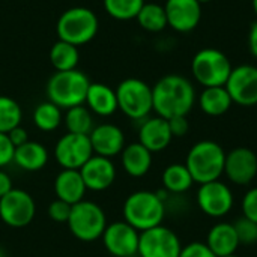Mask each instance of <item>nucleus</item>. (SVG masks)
Returning a JSON list of instances; mask_svg holds the SVG:
<instances>
[{"instance_id": "nucleus-16", "label": "nucleus", "mask_w": 257, "mask_h": 257, "mask_svg": "<svg viewBox=\"0 0 257 257\" xmlns=\"http://www.w3.org/2000/svg\"><path fill=\"white\" fill-rule=\"evenodd\" d=\"M164 11L167 26L179 33L194 30L202 20V5L197 0H167Z\"/></svg>"}, {"instance_id": "nucleus-8", "label": "nucleus", "mask_w": 257, "mask_h": 257, "mask_svg": "<svg viewBox=\"0 0 257 257\" xmlns=\"http://www.w3.org/2000/svg\"><path fill=\"white\" fill-rule=\"evenodd\" d=\"M229 57L217 48L199 50L191 62V72L203 87L224 86L232 72Z\"/></svg>"}, {"instance_id": "nucleus-39", "label": "nucleus", "mask_w": 257, "mask_h": 257, "mask_svg": "<svg viewBox=\"0 0 257 257\" xmlns=\"http://www.w3.org/2000/svg\"><path fill=\"white\" fill-rule=\"evenodd\" d=\"M8 137H9V140L12 142V145L15 148H18V146H21V145H24V143L29 142V134H27V131L21 125L17 126V128H14L12 131H9L8 133Z\"/></svg>"}, {"instance_id": "nucleus-24", "label": "nucleus", "mask_w": 257, "mask_h": 257, "mask_svg": "<svg viewBox=\"0 0 257 257\" xmlns=\"http://www.w3.org/2000/svg\"><path fill=\"white\" fill-rule=\"evenodd\" d=\"M14 163L26 172H38L48 163V151L38 142H27L14 152Z\"/></svg>"}, {"instance_id": "nucleus-30", "label": "nucleus", "mask_w": 257, "mask_h": 257, "mask_svg": "<svg viewBox=\"0 0 257 257\" xmlns=\"http://www.w3.org/2000/svg\"><path fill=\"white\" fill-rule=\"evenodd\" d=\"M139 26L151 33H158L167 27V17L164 6L158 3H145L136 17Z\"/></svg>"}, {"instance_id": "nucleus-40", "label": "nucleus", "mask_w": 257, "mask_h": 257, "mask_svg": "<svg viewBox=\"0 0 257 257\" xmlns=\"http://www.w3.org/2000/svg\"><path fill=\"white\" fill-rule=\"evenodd\" d=\"M12 188H14V185H12V178H11L6 172H3V170L0 169V197H3L5 194H8Z\"/></svg>"}, {"instance_id": "nucleus-44", "label": "nucleus", "mask_w": 257, "mask_h": 257, "mask_svg": "<svg viewBox=\"0 0 257 257\" xmlns=\"http://www.w3.org/2000/svg\"><path fill=\"white\" fill-rule=\"evenodd\" d=\"M0 257H6V254H5V251H3L2 247H0Z\"/></svg>"}, {"instance_id": "nucleus-15", "label": "nucleus", "mask_w": 257, "mask_h": 257, "mask_svg": "<svg viewBox=\"0 0 257 257\" xmlns=\"http://www.w3.org/2000/svg\"><path fill=\"white\" fill-rule=\"evenodd\" d=\"M224 175L235 185H248L257 175V155L248 148H235L226 154Z\"/></svg>"}, {"instance_id": "nucleus-45", "label": "nucleus", "mask_w": 257, "mask_h": 257, "mask_svg": "<svg viewBox=\"0 0 257 257\" xmlns=\"http://www.w3.org/2000/svg\"><path fill=\"white\" fill-rule=\"evenodd\" d=\"M223 257H239V256H236V253H235V254H229V256H223Z\"/></svg>"}, {"instance_id": "nucleus-13", "label": "nucleus", "mask_w": 257, "mask_h": 257, "mask_svg": "<svg viewBox=\"0 0 257 257\" xmlns=\"http://www.w3.org/2000/svg\"><path fill=\"white\" fill-rule=\"evenodd\" d=\"M101 239L113 257H133L139 250L140 232L126 221H114L107 224Z\"/></svg>"}, {"instance_id": "nucleus-28", "label": "nucleus", "mask_w": 257, "mask_h": 257, "mask_svg": "<svg viewBox=\"0 0 257 257\" xmlns=\"http://www.w3.org/2000/svg\"><path fill=\"white\" fill-rule=\"evenodd\" d=\"M63 122L62 108L51 101H44L38 104L33 110V123L44 133L56 131Z\"/></svg>"}, {"instance_id": "nucleus-18", "label": "nucleus", "mask_w": 257, "mask_h": 257, "mask_svg": "<svg viewBox=\"0 0 257 257\" xmlns=\"http://www.w3.org/2000/svg\"><path fill=\"white\" fill-rule=\"evenodd\" d=\"M92 149L95 155L111 158L120 155L125 148V134L114 123H101L96 125L89 134Z\"/></svg>"}, {"instance_id": "nucleus-9", "label": "nucleus", "mask_w": 257, "mask_h": 257, "mask_svg": "<svg viewBox=\"0 0 257 257\" xmlns=\"http://www.w3.org/2000/svg\"><path fill=\"white\" fill-rule=\"evenodd\" d=\"M36 214V203L33 197L20 188H12L8 194L0 197V220L14 229L29 226Z\"/></svg>"}, {"instance_id": "nucleus-42", "label": "nucleus", "mask_w": 257, "mask_h": 257, "mask_svg": "<svg viewBox=\"0 0 257 257\" xmlns=\"http://www.w3.org/2000/svg\"><path fill=\"white\" fill-rule=\"evenodd\" d=\"M251 5H253V11H254V14L257 15V0H251Z\"/></svg>"}, {"instance_id": "nucleus-33", "label": "nucleus", "mask_w": 257, "mask_h": 257, "mask_svg": "<svg viewBox=\"0 0 257 257\" xmlns=\"http://www.w3.org/2000/svg\"><path fill=\"white\" fill-rule=\"evenodd\" d=\"M239 245H254L257 244V223L245 218L244 215L239 217L233 223Z\"/></svg>"}, {"instance_id": "nucleus-19", "label": "nucleus", "mask_w": 257, "mask_h": 257, "mask_svg": "<svg viewBox=\"0 0 257 257\" xmlns=\"http://www.w3.org/2000/svg\"><path fill=\"white\" fill-rule=\"evenodd\" d=\"M172 131L169 120L160 116L146 117L139 130V143H142L152 154L164 151L172 143Z\"/></svg>"}, {"instance_id": "nucleus-12", "label": "nucleus", "mask_w": 257, "mask_h": 257, "mask_svg": "<svg viewBox=\"0 0 257 257\" xmlns=\"http://www.w3.org/2000/svg\"><path fill=\"white\" fill-rule=\"evenodd\" d=\"M197 205L208 217L221 218L233 208L232 190L220 179L202 184L197 191Z\"/></svg>"}, {"instance_id": "nucleus-23", "label": "nucleus", "mask_w": 257, "mask_h": 257, "mask_svg": "<svg viewBox=\"0 0 257 257\" xmlns=\"http://www.w3.org/2000/svg\"><path fill=\"white\" fill-rule=\"evenodd\" d=\"M122 167L126 175L133 178H143L152 166V152L148 151L142 143L136 142L126 145L120 152Z\"/></svg>"}, {"instance_id": "nucleus-32", "label": "nucleus", "mask_w": 257, "mask_h": 257, "mask_svg": "<svg viewBox=\"0 0 257 257\" xmlns=\"http://www.w3.org/2000/svg\"><path fill=\"white\" fill-rule=\"evenodd\" d=\"M23 110L20 104L11 96L0 95V133L8 134L21 125Z\"/></svg>"}, {"instance_id": "nucleus-29", "label": "nucleus", "mask_w": 257, "mask_h": 257, "mask_svg": "<svg viewBox=\"0 0 257 257\" xmlns=\"http://www.w3.org/2000/svg\"><path fill=\"white\" fill-rule=\"evenodd\" d=\"M92 114L93 113L84 104L68 108L63 116V122H65L68 133L89 136L92 133V130L95 128Z\"/></svg>"}, {"instance_id": "nucleus-43", "label": "nucleus", "mask_w": 257, "mask_h": 257, "mask_svg": "<svg viewBox=\"0 0 257 257\" xmlns=\"http://www.w3.org/2000/svg\"><path fill=\"white\" fill-rule=\"evenodd\" d=\"M197 2L202 5V3H209V2H212V0H197Z\"/></svg>"}, {"instance_id": "nucleus-1", "label": "nucleus", "mask_w": 257, "mask_h": 257, "mask_svg": "<svg viewBox=\"0 0 257 257\" xmlns=\"http://www.w3.org/2000/svg\"><path fill=\"white\" fill-rule=\"evenodd\" d=\"M154 111L157 116L172 119L175 116H187L196 102V90L193 83L178 74H169L160 78L152 87Z\"/></svg>"}, {"instance_id": "nucleus-31", "label": "nucleus", "mask_w": 257, "mask_h": 257, "mask_svg": "<svg viewBox=\"0 0 257 257\" xmlns=\"http://www.w3.org/2000/svg\"><path fill=\"white\" fill-rule=\"evenodd\" d=\"M143 5L145 0H102L104 11L119 21H130L136 18Z\"/></svg>"}, {"instance_id": "nucleus-36", "label": "nucleus", "mask_w": 257, "mask_h": 257, "mask_svg": "<svg viewBox=\"0 0 257 257\" xmlns=\"http://www.w3.org/2000/svg\"><path fill=\"white\" fill-rule=\"evenodd\" d=\"M179 257H217L205 242H191L182 247Z\"/></svg>"}, {"instance_id": "nucleus-17", "label": "nucleus", "mask_w": 257, "mask_h": 257, "mask_svg": "<svg viewBox=\"0 0 257 257\" xmlns=\"http://www.w3.org/2000/svg\"><path fill=\"white\" fill-rule=\"evenodd\" d=\"M80 173L86 188L96 193L108 190L116 179V167L113 161L101 155H93L80 169Z\"/></svg>"}, {"instance_id": "nucleus-25", "label": "nucleus", "mask_w": 257, "mask_h": 257, "mask_svg": "<svg viewBox=\"0 0 257 257\" xmlns=\"http://www.w3.org/2000/svg\"><path fill=\"white\" fill-rule=\"evenodd\" d=\"M233 101L224 86L205 87L199 96V105L202 111L208 116L217 117L229 111Z\"/></svg>"}, {"instance_id": "nucleus-20", "label": "nucleus", "mask_w": 257, "mask_h": 257, "mask_svg": "<svg viewBox=\"0 0 257 257\" xmlns=\"http://www.w3.org/2000/svg\"><path fill=\"white\" fill-rule=\"evenodd\" d=\"M87 188L81 178L80 170L62 169V172L54 179V194L56 199H60L69 205H75L84 200Z\"/></svg>"}, {"instance_id": "nucleus-2", "label": "nucleus", "mask_w": 257, "mask_h": 257, "mask_svg": "<svg viewBox=\"0 0 257 257\" xmlns=\"http://www.w3.org/2000/svg\"><path fill=\"white\" fill-rule=\"evenodd\" d=\"M89 86V77L80 69L56 71L48 78L45 92L48 101L62 110H68L84 104Z\"/></svg>"}, {"instance_id": "nucleus-21", "label": "nucleus", "mask_w": 257, "mask_h": 257, "mask_svg": "<svg viewBox=\"0 0 257 257\" xmlns=\"http://www.w3.org/2000/svg\"><path fill=\"white\" fill-rule=\"evenodd\" d=\"M86 107L96 116H111L117 108L116 90L104 83H90L84 101Z\"/></svg>"}, {"instance_id": "nucleus-38", "label": "nucleus", "mask_w": 257, "mask_h": 257, "mask_svg": "<svg viewBox=\"0 0 257 257\" xmlns=\"http://www.w3.org/2000/svg\"><path fill=\"white\" fill-rule=\"evenodd\" d=\"M167 120H169V126H170L173 137H184L190 130V123H188L187 116H175V117L167 119Z\"/></svg>"}, {"instance_id": "nucleus-11", "label": "nucleus", "mask_w": 257, "mask_h": 257, "mask_svg": "<svg viewBox=\"0 0 257 257\" xmlns=\"http://www.w3.org/2000/svg\"><path fill=\"white\" fill-rule=\"evenodd\" d=\"M181 250L182 244L178 235L163 224L140 232L137 250L140 257H179Z\"/></svg>"}, {"instance_id": "nucleus-10", "label": "nucleus", "mask_w": 257, "mask_h": 257, "mask_svg": "<svg viewBox=\"0 0 257 257\" xmlns=\"http://www.w3.org/2000/svg\"><path fill=\"white\" fill-rule=\"evenodd\" d=\"M93 155L90 139L83 134L66 133L54 146L56 163L68 170H80Z\"/></svg>"}, {"instance_id": "nucleus-41", "label": "nucleus", "mask_w": 257, "mask_h": 257, "mask_svg": "<svg viewBox=\"0 0 257 257\" xmlns=\"http://www.w3.org/2000/svg\"><path fill=\"white\" fill-rule=\"evenodd\" d=\"M248 48L250 53L257 59V20L251 24L248 32Z\"/></svg>"}, {"instance_id": "nucleus-3", "label": "nucleus", "mask_w": 257, "mask_h": 257, "mask_svg": "<svg viewBox=\"0 0 257 257\" xmlns=\"http://www.w3.org/2000/svg\"><path fill=\"white\" fill-rule=\"evenodd\" d=\"M164 217L166 206L158 193L145 190L136 191L123 202V221L131 224L139 232L161 226Z\"/></svg>"}, {"instance_id": "nucleus-27", "label": "nucleus", "mask_w": 257, "mask_h": 257, "mask_svg": "<svg viewBox=\"0 0 257 257\" xmlns=\"http://www.w3.org/2000/svg\"><path fill=\"white\" fill-rule=\"evenodd\" d=\"M193 184L194 179L185 164H170L163 172V185L169 193L182 194L188 191Z\"/></svg>"}, {"instance_id": "nucleus-5", "label": "nucleus", "mask_w": 257, "mask_h": 257, "mask_svg": "<svg viewBox=\"0 0 257 257\" xmlns=\"http://www.w3.org/2000/svg\"><path fill=\"white\" fill-rule=\"evenodd\" d=\"M99 30L96 14L84 6H74L63 11L56 23V33L60 41L75 47L89 44Z\"/></svg>"}, {"instance_id": "nucleus-26", "label": "nucleus", "mask_w": 257, "mask_h": 257, "mask_svg": "<svg viewBox=\"0 0 257 257\" xmlns=\"http://www.w3.org/2000/svg\"><path fill=\"white\" fill-rule=\"evenodd\" d=\"M48 57L56 71H71V69H77L80 60V51L78 47L59 39L50 48Z\"/></svg>"}, {"instance_id": "nucleus-7", "label": "nucleus", "mask_w": 257, "mask_h": 257, "mask_svg": "<svg viewBox=\"0 0 257 257\" xmlns=\"http://www.w3.org/2000/svg\"><path fill=\"white\" fill-rule=\"evenodd\" d=\"M66 224L72 236H75L78 241L93 242L101 239L108 223L105 212L99 205L90 200H81L72 205V211Z\"/></svg>"}, {"instance_id": "nucleus-22", "label": "nucleus", "mask_w": 257, "mask_h": 257, "mask_svg": "<svg viewBox=\"0 0 257 257\" xmlns=\"http://www.w3.org/2000/svg\"><path fill=\"white\" fill-rule=\"evenodd\" d=\"M205 244L217 257L235 254L239 247V241L232 223L214 224L208 232Z\"/></svg>"}, {"instance_id": "nucleus-6", "label": "nucleus", "mask_w": 257, "mask_h": 257, "mask_svg": "<svg viewBox=\"0 0 257 257\" xmlns=\"http://www.w3.org/2000/svg\"><path fill=\"white\" fill-rule=\"evenodd\" d=\"M116 90L117 108L133 120H145L154 110L152 87L140 78L122 80Z\"/></svg>"}, {"instance_id": "nucleus-4", "label": "nucleus", "mask_w": 257, "mask_h": 257, "mask_svg": "<svg viewBox=\"0 0 257 257\" xmlns=\"http://www.w3.org/2000/svg\"><path fill=\"white\" fill-rule=\"evenodd\" d=\"M224 161L226 152L218 143L212 140H202L193 145L188 151L185 166L194 182L202 185L220 179L224 173Z\"/></svg>"}, {"instance_id": "nucleus-35", "label": "nucleus", "mask_w": 257, "mask_h": 257, "mask_svg": "<svg viewBox=\"0 0 257 257\" xmlns=\"http://www.w3.org/2000/svg\"><path fill=\"white\" fill-rule=\"evenodd\" d=\"M241 209H242V215L251 221L257 223V187L248 190L241 202Z\"/></svg>"}, {"instance_id": "nucleus-37", "label": "nucleus", "mask_w": 257, "mask_h": 257, "mask_svg": "<svg viewBox=\"0 0 257 257\" xmlns=\"http://www.w3.org/2000/svg\"><path fill=\"white\" fill-rule=\"evenodd\" d=\"M14 152L15 146L9 140L8 134L0 133V169L14 161Z\"/></svg>"}, {"instance_id": "nucleus-34", "label": "nucleus", "mask_w": 257, "mask_h": 257, "mask_svg": "<svg viewBox=\"0 0 257 257\" xmlns=\"http://www.w3.org/2000/svg\"><path fill=\"white\" fill-rule=\"evenodd\" d=\"M71 211H72V205L63 202L60 199H56L48 206V217L54 223H65L66 224L68 220H69Z\"/></svg>"}, {"instance_id": "nucleus-14", "label": "nucleus", "mask_w": 257, "mask_h": 257, "mask_svg": "<svg viewBox=\"0 0 257 257\" xmlns=\"http://www.w3.org/2000/svg\"><path fill=\"white\" fill-rule=\"evenodd\" d=\"M232 101L242 107L257 104V66L239 65L232 68V72L224 84Z\"/></svg>"}]
</instances>
